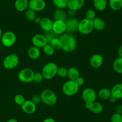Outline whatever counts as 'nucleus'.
I'll list each match as a JSON object with an SVG mask.
<instances>
[{
    "label": "nucleus",
    "instance_id": "nucleus-1",
    "mask_svg": "<svg viewBox=\"0 0 122 122\" xmlns=\"http://www.w3.org/2000/svg\"><path fill=\"white\" fill-rule=\"evenodd\" d=\"M61 43V49L66 53L73 52L77 47V39L73 33L65 32L59 36Z\"/></svg>",
    "mask_w": 122,
    "mask_h": 122
},
{
    "label": "nucleus",
    "instance_id": "nucleus-2",
    "mask_svg": "<svg viewBox=\"0 0 122 122\" xmlns=\"http://www.w3.org/2000/svg\"><path fill=\"white\" fill-rule=\"evenodd\" d=\"M42 102L48 106H52L57 104V96L54 91L50 89H45L40 94Z\"/></svg>",
    "mask_w": 122,
    "mask_h": 122
},
{
    "label": "nucleus",
    "instance_id": "nucleus-3",
    "mask_svg": "<svg viewBox=\"0 0 122 122\" xmlns=\"http://www.w3.org/2000/svg\"><path fill=\"white\" fill-rule=\"evenodd\" d=\"M58 66L53 62H48L43 67L42 69V74L44 76V79L51 80L57 75Z\"/></svg>",
    "mask_w": 122,
    "mask_h": 122
},
{
    "label": "nucleus",
    "instance_id": "nucleus-4",
    "mask_svg": "<svg viewBox=\"0 0 122 122\" xmlns=\"http://www.w3.org/2000/svg\"><path fill=\"white\" fill-rule=\"evenodd\" d=\"M79 87L73 80H68L63 84L62 86V92L67 96H73L77 94Z\"/></svg>",
    "mask_w": 122,
    "mask_h": 122
},
{
    "label": "nucleus",
    "instance_id": "nucleus-5",
    "mask_svg": "<svg viewBox=\"0 0 122 122\" xmlns=\"http://www.w3.org/2000/svg\"><path fill=\"white\" fill-rule=\"evenodd\" d=\"M0 39L4 46L10 47L14 45L16 42V35L13 31H6L4 33H2Z\"/></svg>",
    "mask_w": 122,
    "mask_h": 122
},
{
    "label": "nucleus",
    "instance_id": "nucleus-6",
    "mask_svg": "<svg viewBox=\"0 0 122 122\" xmlns=\"http://www.w3.org/2000/svg\"><path fill=\"white\" fill-rule=\"evenodd\" d=\"M94 30L92 20L83 19L79 21L77 28V31L83 35L89 34Z\"/></svg>",
    "mask_w": 122,
    "mask_h": 122
},
{
    "label": "nucleus",
    "instance_id": "nucleus-7",
    "mask_svg": "<svg viewBox=\"0 0 122 122\" xmlns=\"http://www.w3.org/2000/svg\"><path fill=\"white\" fill-rule=\"evenodd\" d=\"M19 63V56L16 53H12L6 56L3 61V66L7 69L16 68Z\"/></svg>",
    "mask_w": 122,
    "mask_h": 122
},
{
    "label": "nucleus",
    "instance_id": "nucleus-8",
    "mask_svg": "<svg viewBox=\"0 0 122 122\" xmlns=\"http://www.w3.org/2000/svg\"><path fill=\"white\" fill-rule=\"evenodd\" d=\"M34 74L35 72L30 68H23L18 73V78L21 82L24 83H28L33 81Z\"/></svg>",
    "mask_w": 122,
    "mask_h": 122
},
{
    "label": "nucleus",
    "instance_id": "nucleus-9",
    "mask_svg": "<svg viewBox=\"0 0 122 122\" xmlns=\"http://www.w3.org/2000/svg\"><path fill=\"white\" fill-rule=\"evenodd\" d=\"M97 96V94L96 92L91 87H86L82 91V98L85 102L91 103L96 101Z\"/></svg>",
    "mask_w": 122,
    "mask_h": 122
},
{
    "label": "nucleus",
    "instance_id": "nucleus-10",
    "mask_svg": "<svg viewBox=\"0 0 122 122\" xmlns=\"http://www.w3.org/2000/svg\"><path fill=\"white\" fill-rule=\"evenodd\" d=\"M79 21L78 19L73 17L67 18L66 20V32L73 33L77 31V28Z\"/></svg>",
    "mask_w": 122,
    "mask_h": 122
},
{
    "label": "nucleus",
    "instance_id": "nucleus-11",
    "mask_svg": "<svg viewBox=\"0 0 122 122\" xmlns=\"http://www.w3.org/2000/svg\"><path fill=\"white\" fill-rule=\"evenodd\" d=\"M46 2L44 0H29V8L39 12L44 10L46 7Z\"/></svg>",
    "mask_w": 122,
    "mask_h": 122
},
{
    "label": "nucleus",
    "instance_id": "nucleus-12",
    "mask_svg": "<svg viewBox=\"0 0 122 122\" xmlns=\"http://www.w3.org/2000/svg\"><path fill=\"white\" fill-rule=\"evenodd\" d=\"M52 31L57 35L60 36L66 32V26L65 21L63 20H55L52 24Z\"/></svg>",
    "mask_w": 122,
    "mask_h": 122
},
{
    "label": "nucleus",
    "instance_id": "nucleus-13",
    "mask_svg": "<svg viewBox=\"0 0 122 122\" xmlns=\"http://www.w3.org/2000/svg\"><path fill=\"white\" fill-rule=\"evenodd\" d=\"M85 106L86 109L89 110L92 112L96 114H101L103 111V105L100 102L94 101L93 102H85Z\"/></svg>",
    "mask_w": 122,
    "mask_h": 122
},
{
    "label": "nucleus",
    "instance_id": "nucleus-14",
    "mask_svg": "<svg viewBox=\"0 0 122 122\" xmlns=\"http://www.w3.org/2000/svg\"><path fill=\"white\" fill-rule=\"evenodd\" d=\"M21 108L25 113L27 114H32L36 111L37 105L31 100H25V102L21 105Z\"/></svg>",
    "mask_w": 122,
    "mask_h": 122
},
{
    "label": "nucleus",
    "instance_id": "nucleus-15",
    "mask_svg": "<svg viewBox=\"0 0 122 122\" xmlns=\"http://www.w3.org/2000/svg\"><path fill=\"white\" fill-rule=\"evenodd\" d=\"M32 43L33 46L38 48H43V47L47 43L46 38L44 34L37 33L32 38Z\"/></svg>",
    "mask_w": 122,
    "mask_h": 122
},
{
    "label": "nucleus",
    "instance_id": "nucleus-16",
    "mask_svg": "<svg viewBox=\"0 0 122 122\" xmlns=\"http://www.w3.org/2000/svg\"><path fill=\"white\" fill-rule=\"evenodd\" d=\"M104 59L102 55L100 54H94L91 56L89 61L91 66L94 68H99L102 65Z\"/></svg>",
    "mask_w": 122,
    "mask_h": 122
},
{
    "label": "nucleus",
    "instance_id": "nucleus-17",
    "mask_svg": "<svg viewBox=\"0 0 122 122\" xmlns=\"http://www.w3.org/2000/svg\"><path fill=\"white\" fill-rule=\"evenodd\" d=\"M85 0H67V8L77 11L84 6Z\"/></svg>",
    "mask_w": 122,
    "mask_h": 122
},
{
    "label": "nucleus",
    "instance_id": "nucleus-18",
    "mask_svg": "<svg viewBox=\"0 0 122 122\" xmlns=\"http://www.w3.org/2000/svg\"><path fill=\"white\" fill-rule=\"evenodd\" d=\"M52 24L53 22L50 18L44 17L41 18V21L39 25L43 31L45 32H48V31H52Z\"/></svg>",
    "mask_w": 122,
    "mask_h": 122
},
{
    "label": "nucleus",
    "instance_id": "nucleus-19",
    "mask_svg": "<svg viewBox=\"0 0 122 122\" xmlns=\"http://www.w3.org/2000/svg\"><path fill=\"white\" fill-rule=\"evenodd\" d=\"M14 7L19 12L26 11L29 8V0H15Z\"/></svg>",
    "mask_w": 122,
    "mask_h": 122
},
{
    "label": "nucleus",
    "instance_id": "nucleus-20",
    "mask_svg": "<svg viewBox=\"0 0 122 122\" xmlns=\"http://www.w3.org/2000/svg\"><path fill=\"white\" fill-rule=\"evenodd\" d=\"M27 56L31 59L35 60L39 58L41 56V50L39 48L35 46H32L29 47L27 51Z\"/></svg>",
    "mask_w": 122,
    "mask_h": 122
},
{
    "label": "nucleus",
    "instance_id": "nucleus-21",
    "mask_svg": "<svg viewBox=\"0 0 122 122\" xmlns=\"http://www.w3.org/2000/svg\"><path fill=\"white\" fill-rule=\"evenodd\" d=\"M112 95L117 99L122 98V83H117L113 86L111 89Z\"/></svg>",
    "mask_w": 122,
    "mask_h": 122
},
{
    "label": "nucleus",
    "instance_id": "nucleus-22",
    "mask_svg": "<svg viewBox=\"0 0 122 122\" xmlns=\"http://www.w3.org/2000/svg\"><path fill=\"white\" fill-rule=\"evenodd\" d=\"M93 26H94V29L96 31H102L106 28V23L105 21L101 17H96L92 20Z\"/></svg>",
    "mask_w": 122,
    "mask_h": 122
},
{
    "label": "nucleus",
    "instance_id": "nucleus-23",
    "mask_svg": "<svg viewBox=\"0 0 122 122\" xmlns=\"http://www.w3.org/2000/svg\"><path fill=\"white\" fill-rule=\"evenodd\" d=\"M93 5L97 10L102 11L106 9L108 6L107 0H93Z\"/></svg>",
    "mask_w": 122,
    "mask_h": 122
},
{
    "label": "nucleus",
    "instance_id": "nucleus-24",
    "mask_svg": "<svg viewBox=\"0 0 122 122\" xmlns=\"http://www.w3.org/2000/svg\"><path fill=\"white\" fill-rule=\"evenodd\" d=\"M53 17L55 20H63L66 21L67 18V13L63 9L57 8L54 11L53 14Z\"/></svg>",
    "mask_w": 122,
    "mask_h": 122
},
{
    "label": "nucleus",
    "instance_id": "nucleus-25",
    "mask_svg": "<svg viewBox=\"0 0 122 122\" xmlns=\"http://www.w3.org/2000/svg\"><path fill=\"white\" fill-rule=\"evenodd\" d=\"M98 96L102 100H108V98L112 96L111 90L106 87L101 89L98 93Z\"/></svg>",
    "mask_w": 122,
    "mask_h": 122
},
{
    "label": "nucleus",
    "instance_id": "nucleus-26",
    "mask_svg": "<svg viewBox=\"0 0 122 122\" xmlns=\"http://www.w3.org/2000/svg\"><path fill=\"white\" fill-rule=\"evenodd\" d=\"M79 76L80 72L77 68H75V67H71L68 69L67 77L70 80L75 81Z\"/></svg>",
    "mask_w": 122,
    "mask_h": 122
},
{
    "label": "nucleus",
    "instance_id": "nucleus-27",
    "mask_svg": "<svg viewBox=\"0 0 122 122\" xmlns=\"http://www.w3.org/2000/svg\"><path fill=\"white\" fill-rule=\"evenodd\" d=\"M108 4L113 11H119L122 8V0H109Z\"/></svg>",
    "mask_w": 122,
    "mask_h": 122
},
{
    "label": "nucleus",
    "instance_id": "nucleus-28",
    "mask_svg": "<svg viewBox=\"0 0 122 122\" xmlns=\"http://www.w3.org/2000/svg\"><path fill=\"white\" fill-rule=\"evenodd\" d=\"M113 68L114 71L118 74H122V57H118L114 61Z\"/></svg>",
    "mask_w": 122,
    "mask_h": 122
},
{
    "label": "nucleus",
    "instance_id": "nucleus-29",
    "mask_svg": "<svg viewBox=\"0 0 122 122\" xmlns=\"http://www.w3.org/2000/svg\"><path fill=\"white\" fill-rule=\"evenodd\" d=\"M43 51L45 55H48V56H52L55 53V49L52 47V45L50 44V43H46L42 48Z\"/></svg>",
    "mask_w": 122,
    "mask_h": 122
},
{
    "label": "nucleus",
    "instance_id": "nucleus-30",
    "mask_svg": "<svg viewBox=\"0 0 122 122\" xmlns=\"http://www.w3.org/2000/svg\"><path fill=\"white\" fill-rule=\"evenodd\" d=\"M36 17V12L29 8L26 10L25 12V17L27 20L33 21Z\"/></svg>",
    "mask_w": 122,
    "mask_h": 122
},
{
    "label": "nucleus",
    "instance_id": "nucleus-31",
    "mask_svg": "<svg viewBox=\"0 0 122 122\" xmlns=\"http://www.w3.org/2000/svg\"><path fill=\"white\" fill-rule=\"evenodd\" d=\"M52 3L57 8L64 9L67 8V0H52Z\"/></svg>",
    "mask_w": 122,
    "mask_h": 122
},
{
    "label": "nucleus",
    "instance_id": "nucleus-32",
    "mask_svg": "<svg viewBox=\"0 0 122 122\" xmlns=\"http://www.w3.org/2000/svg\"><path fill=\"white\" fill-rule=\"evenodd\" d=\"M45 36V38H46V41H47L48 43H50L54 38H57L59 36L57 35V34L54 33L52 31H48V32H45V34H44Z\"/></svg>",
    "mask_w": 122,
    "mask_h": 122
},
{
    "label": "nucleus",
    "instance_id": "nucleus-33",
    "mask_svg": "<svg viewBox=\"0 0 122 122\" xmlns=\"http://www.w3.org/2000/svg\"><path fill=\"white\" fill-rule=\"evenodd\" d=\"M68 69L64 67H58L57 72V75H58L59 77L65 78L67 77Z\"/></svg>",
    "mask_w": 122,
    "mask_h": 122
},
{
    "label": "nucleus",
    "instance_id": "nucleus-34",
    "mask_svg": "<svg viewBox=\"0 0 122 122\" xmlns=\"http://www.w3.org/2000/svg\"><path fill=\"white\" fill-rule=\"evenodd\" d=\"M50 44L52 45V47L55 50H59V49H61V41L59 37L54 38Z\"/></svg>",
    "mask_w": 122,
    "mask_h": 122
},
{
    "label": "nucleus",
    "instance_id": "nucleus-35",
    "mask_svg": "<svg viewBox=\"0 0 122 122\" xmlns=\"http://www.w3.org/2000/svg\"><path fill=\"white\" fill-rule=\"evenodd\" d=\"M96 17V12L93 9L87 10L85 13V19L93 20Z\"/></svg>",
    "mask_w": 122,
    "mask_h": 122
},
{
    "label": "nucleus",
    "instance_id": "nucleus-36",
    "mask_svg": "<svg viewBox=\"0 0 122 122\" xmlns=\"http://www.w3.org/2000/svg\"><path fill=\"white\" fill-rule=\"evenodd\" d=\"M14 102H15V104L18 105H20L21 106L26 100H25V98L22 94H17L16 95L14 96Z\"/></svg>",
    "mask_w": 122,
    "mask_h": 122
},
{
    "label": "nucleus",
    "instance_id": "nucleus-37",
    "mask_svg": "<svg viewBox=\"0 0 122 122\" xmlns=\"http://www.w3.org/2000/svg\"><path fill=\"white\" fill-rule=\"evenodd\" d=\"M44 79V76H43L42 72H35L33 78V82L36 83H40L43 81Z\"/></svg>",
    "mask_w": 122,
    "mask_h": 122
},
{
    "label": "nucleus",
    "instance_id": "nucleus-38",
    "mask_svg": "<svg viewBox=\"0 0 122 122\" xmlns=\"http://www.w3.org/2000/svg\"><path fill=\"white\" fill-rule=\"evenodd\" d=\"M111 122H122V114L117 113L113 114L110 118Z\"/></svg>",
    "mask_w": 122,
    "mask_h": 122
},
{
    "label": "nucleus",
    "instance_id": "nucleus-39",
    "mask_svg": "<svg viewBox=\"0 0 122 122\" xmlns=\"http://www.w3.org/2000/svg\"><path fill=\"white\" fill-rule=\"evenodd\" d=\"M31 100L36 105H38V104H40L41 102V98L40 94H35L32 96Z\"/></svg>",
    "mask_w": 122,
    "mask_h": 122
},
{
    "label": "nucleus",
    "instance_id": "nucleus-40",
    "mask_svg": "<svg viewBox=\"0 0 122 122\" xmlns=\"http://www.w3.org/2000/svg\"><path fill=\"white\" fill-rule=\"evenodd\" d=\"M75 82L76 83L77 85H78L79 87H81V86H82L85 83V80L83 77L79 76V77H77L76 80H75Z\"/></svg>",
    "mask_w": 122,
    "mask_h": 122
},
{
    "label": "nucleus",
    "instance_id": "nucleus-41",
    "mask_svg": "<svg viewBox=\"0 0 122 122\" xmlns=\"http://www.w3.org/2000/svg\"><path fill=\"white\" fill-rule=\"evenodd\" d=\"M76 11L73 10L68 9L67 11V15L69 16V17H73L76 14Z\"/></svg>",
    "mask_w": 122,
    "mask_h": 122
},
{
    "label": "nucleus",
    "instance_id": "nucleus-42",
    "mask_svg": "<svg viewBox=\"0 0 122 122\" xmlns=\"http://www.w3.org/2000/svg\"><path fill=\"white\" fill-rule=\"evenodd\" d=\"M116 113L122 114V105H119L116 107Z\"/></svg>",
    "mask_w": 122,
    "mask_h": 122
},
{
    "label": "nucleus",
    "instance_id": "nucleus-43",
    "mask_svg": "<svg viewBox=\"0 0 122 122\" xmlns=\"http://www.w3.org/2000/svg\"><path fill=\"white\" fill-rule=\"evenodd\" d=\"M42 122H56V121L55 120V119H54L53 118L48 117V118H45Z\"/></svg>",
    "mask_w": 122,
    "mask_h": 122
},
{
    "label": "nucleus",
    "instance_id": "nucleus-44",
    "mask_svg": "<svg viewBox=\"0 0 122 122\" xmlns=\"http://www.w3.org/2000/svg\"><path fill=\"white\" fill-rule=\"evenodd\" d=\"M41 21V17H38V16L36 17L35 19L34 20H33V22H34L36 24H37V25H39Z\"/></svg>",
    "mask_w": 122,
    "mask_h": 122
},
{
    "label": "nucleus",
    "instance_id": "nucleus-45",
    "mask_svg": "<svg viewBox=\"0 0 122 122\" xmlns=\"http://www.w3.org/2000/svg\"><path fill=\"white\" fill-rule=\"evenodd\" d=\"M108 100H109V102H111V103H115L116 102V100H117V99L116 98H114V96H111L109 98H108Z\"/></svg>",
    "mask_w": 122,
    "mask_h": 122
},
{
    "label": "nucleus",
    "instance_id": "nucleus-46",
    "mask_svg": "<svg viewBox=\"0 0 122 122\" xmlns=\"http://www.w3.org/2000/svg\"><path fill=\"white\" fill-rule=\"evenodd\" d=\"M117 53L119 55V57H122V45H120L119 47L117 50Z\"/></svg>",
    "mask_w": 122,
    "mask_h": 122
},
{
    "label": "nucleus",
    "instance_id": "nucleus-47",
    "mask_svg": "<svg viewBox=\"0 0 122 122\" xmlns=\"http://www.w3.org/2000/svg\"><path fill=\"white\" fill-rule=\"evenodd\" d=\"M7 122H19L18 120L15 118H10V119L8 120L7 121Z\"/></svg>",
    "mask_w": 122,
    "mask_h": 122
},
{
    "label": "nucleus",
    "instance_id": "nucleus-48",
    "mask_svg": "<svg viewBox=\"0 0 122 122\" xmlns=\"http://www.w3.org/2000/svg\"><path fill=\"white\" fill-rule=\"evenodd\" d=\"M2 29H1V28H0V39H1V36H2Z\"/></svg>",
    "mask_w": 122,
    "mask_h": 122
}]
</instances>
